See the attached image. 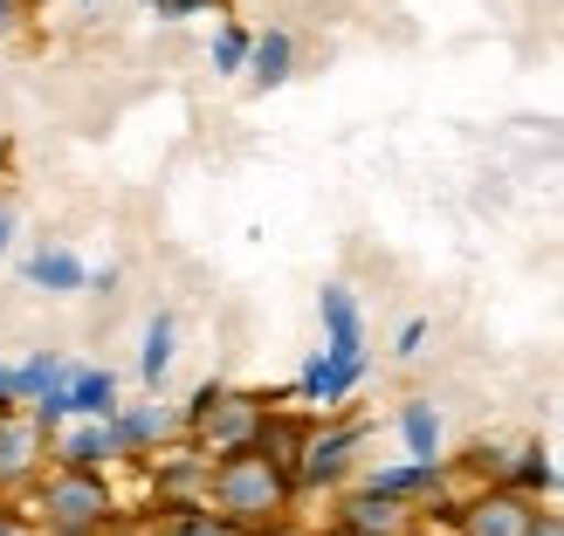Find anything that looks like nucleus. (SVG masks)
<instances>
[{
    "instance_id": "nucleus-1",
    "label": "nucleus",
    "mask_w": 564,
    "mask_h": 536,
    "mask_svg": "<svg viewBox=\"0 0 564 536\" xmlns=\"http://www.w3.org/2000/svg\"><path fill=\"white\" fill-rule=\"evenodd\" d=\"M207 510L241 529V536H290V510H296V474L269 461L262 447L220 455L207 468Z\"/></svg>"
},
{
    "instance_id": "nucleus-2",
    "label": "nucleus",
    "mask_w": 564,
    "mask_h": 536,
    "mask_svg": "<svg viewBox=\"0 0 564 536\" xmlns=\"http://www.w3.org/2000/svg\"><path fill=\"white\" fill-rule=\"evenodd\" d=\"M104 529H118L110 474L42 468V482H35V536H104Z\"/></svg>"
},
{
    "instance_id": "nucleus-3",
    "label": "nucleus",
    "mask_w": 564,
    "mask_h": 536,
    "mask_svg": "<svg viewBox=\"0 0 564 536\" xmlns=\"http://www.w3.org/2000/svg\"><path fill=\"white\" fill-rule=\"evenodd\" d=\"M269 400H256V392H228V385H200V400L186 406V440L200 447L207 461H220V455H241V447H256L262 440V427H269Z\"/></svg>"
},
{
    "instance_id": "nucleus-4",
    "label": "nucleus",
    "mask_w": 564,
    "mask_h": 536,
    "mask_svg": "<svg viewBox=\"0 0 564 536\" xmlns=\"http://www.w3.org/2000/svg\"><path fill=\"white\" fill-rule=\"evenodd\" d=\"M538 510L544 502H530L502 482H482L475 495H462L455 510H447V523H455V536H530L538 529Z\"/></svg>"
},
{
    "instance_id": "nucleus-5",
    "label": "nucleus",
    "mask_w": 564,
    "mask_h": 536,
    "mask_svg": "<svg viewBox=\"0 0 564 536\" xmlns=\"http://www.w3.org/2000/svg\"><path fill=\"white\" fill-rule=\"evenodd\" d=\"M358 447H365V427H351V419H330V427H310L303 440V455H296V495H317V489H337L351 474L358 461Z\"/></svg>"
},
{
    "instance_id": "nucleus-6",
    "label": "nucleus",
    "mask_w": 564,
    "mask_h": 536,
    "mask_svg": "<svg viewBox=\"0 0 564 536\" xmlns=\"http://www.w3.org/2000/svg\"><path fill=\"white\" fill-rule=\"evenodd\" d=\"M42 468H48V434L28 413H0V502L42 482Z\"/></svg>"
},
{
    "instance_id": "nucleus-7",
    "label": "nucleus",
    "mask_w": 564,
    "mask_h": 536,
    "mask_svg": "<svg viewBox=\"0 0 564 536\" xmlns=\"http://www.w3.org/2000/svg\"><path fill=\"white\" fill-rule=\"evenodd\" d=\"M330 523L358 529V536H420V510H406V502H392V495H372V489H351Z\"/></svg>"
},
{
    "instance_id": "nucleus-8",
    "label": "nucleus",
    "mask_w": 564,
    "mask_h": 536,
    "mask_svg": "<svg viewBox=\"0 0 564 536\" xmlns=\"http://www.w3.org/2000/svg\"><path fill=\"white\" fill-rule=\"evenodd\" d=\"M207 455L200 447H186V455H152V495H159V516L165 510H193V502H207Z\"/></svg>"
},
{
    "instance_id": "nucleus-9",
    "label": "nucleus",
    "mask_w": 564,
    "mask_h": 536,
    "mask_svg": "<svg viewBox=\"0 0 564 536\" xmlns=\"http://www.w3.org/2000/svg\"><path fill=\"white\" fill-rule=\"evenodd\" d=\"M358 489L392 495V502H406V510L434 516V495L447 489V468H441V461H406V468H379V474H365Z\"/></svg>"
},
{
    "instance_id": "nucleus-10",
    "label": "nucleus",
    "mask_w": 564,
    "mask_h": 536,
    "mask_svg": "<svg viewBox=\"0 0 564 536\" xmlns=\"http://www.w3.org/2000/svg\"><path fill=\"white\" fill-rule=\"evenodd\" d=\"M48 461H55V468L104 474L110 461H118V447H110V427H104V419H69V427H55V440H48Z\"/></svg>"
},
{
    "instance_id": "nucleus-11",
    "label": "nucleus",
    "mask_w": 564,
    "mask_h": 536,
    "mask_svg": "<svg viewBox=\"0 0 564 536\" xmlns=\"http://www.w3.org/2000/svg\"><path fill=\"white\" fill-rule=\"evenodd\" d=\"M104 427H110V447H118V461H131V455H138V461H152L173 419H165L159 406H118V413L104 419Z\"/></svg>"
},
{
    "instance_id": "nucleus-12",
    "label": "nucleus",
    "mask_w": 564,
    "mask_h": 536,
    "mask_svg": "<svg viewBox=\"0 0 564 536\" xmlns=\"http://www.w3.org/2000/svg\"><path fill=\"white\" fill-rule=\"evenodd\" d=\"M63 406H69V419H110V413H118V379L97 372V364H69Z\"/></svg>"
},
{
    "instance_id": "nucleus-13",
    "label": "nucleus",
    "mask_w": 564,
    "mask_h": 536,
    "mask_svg": "<svg viewBox=\"0 0 564 536\" xmlns=\"http://www.w3.org/2000/svg\"><path fill=\"white\" fill-rule=\"evenodd\" d=\"M63 379H69V364L55 358V351H28V358L14 364V406L28 413V406H35V400H48V392L63 385Z\"/></svg>"
},
{
    "instance_id": "nucleus-14",
    "label": "nucleus",
    "mask_w": 564,
    "mask_h": 536,
    "mask_svg": "<svg viewBox=\"0 0 564 536\" xmlns=\"http://www.w3.org/2000/svg\"><path fill=\"white\" fill-rule=\"evenodd\" d=\"M502 489H517V495H530V502H544V489H557V468H551V455L538 440H523L517 455H510V468H502Z\"/></svg>"
},
{
    "instance_id": "nucleus-15",
    "label": "nucleus",
    "mask_w": 564,
    "mask_h": 536,
    "mask_svg": "<svg viewBox=\"0 0 564 536\" xmlns=\"http://www.w3.org/2000/svg\"><path fill=\"white\" fill-rule=\"evenodd\" d=\"M290 69H296V42L282 35V28L256 35V48H248V76H256V90H275V83H290Z\"/></svg>"
},
{
    "instance_id": "nucleus-16",
    "label": "nucleus",
    "mask_w": 564,
    "mask_h": 536,
    "mask_svg": "<svg viewBox=\"0 0 564 536\" xmlns=\"http://www.w3.org/2000/svg\"><path fill=\"white\" fill-rule=\"evenodd\" d=\"M35 289H55V296H69V289H83L90 282V269H83L69 248H42V255H28V269H21Z\"/></svg>"
},
{
    "instance_id": "nucleus-17",
    "label": "nucleus",
    "mask_w": 564,
    "mask_h": 536,
    "mask_svg": "<svg viewBox=\"0 0 564 536\" xmlns=\"http://www.w3.org/2000/svg\"><path fill=\"white\" fill-rule=\"evenodd\" d=\"M400 440H406V461H441V413L427 400H406L400 406Z\"/></svg>"
},
{
    "instance_id": "nucleus-18",
    "label": "nucleus",
    "mask_w": 564,
    "mask_h": 536,
    "mask_svg": "<svg viewBox=\"0 0 564 536\" xmlns=\"http://www.w3.org/2000/svg\"><path fill=\"white\" fill-rule=\"evenodd\" d=\"M173 337H180V324L159 309V317L145 324V351H138V379H145V385H159L165 372H173Z\"/></svg>"
},
{
    "instance_id": "nucleus-19",
    "label": "nucleus",
    "mask_w": 564,
    "mask_h": 536,
    "mask_svg": "<svg viewBox=\"0 0 564 536\" xmlns=\"http://www.w3.org/2000/svg\"><path fill=\"white\" fill-rule=\"evenodd\" d=\"M152 536H241V529H228V523L207 510V502H193V510H165Z\"/></svg>"
},
{
    "instance_id": "nucleus-20",
    "label": "nucleus",
    "mask_w": 564,
    "mask_h": 536,
    "mask_svg": "<svg viewBox=\"0 0 564 536\" xmlns=\"http://www.w3.org/2000/svg\"><path fill=\"white\" fill-rule=\"evenodd\" d=\"M248 48H256V42H248V28H220V35H214V69L220 76H241L248 69Z\"/></svg>"
},
{
    "instance_id": "nucleus-21",
    "label": "nucleus",
    "mask_w": 564,
    "mask_h": 536,
    "mask_svg": "<svg viewBox=\"0 0 564 536\" xmlns=\"http://www.w3.org/2000/svg\"><path fill=\"white\" fill-rule=\"evenodd\" d=\"M420 344H427V324H420V317H413V324H400V358H413Z\"/></svg>"
},
{
    "instance_id": "nucleus-22",
    "label": "nucleus",
    "mask_w": 564,
    "mask_h": 536,
    "mask_svg": "<svg viewBox=\"0 0 564 536\" xmlns=\"http://www.w3.org/2000/svg\"><path fill=\"white\" fill-rule=\"evenodd\" d=\"M0 536H35V523H21L8 502H0Z\"/></svg>"
},
{
    "instance_id": "nucleus-23",
    "label": "nucleus",
    "mask_w": 564,
    "mask_h": 536,
    "mask_svg": "<svg viewBox=\"0 0 564 536\" xmlns=\"http://www.w3.org/2000/svg\"><path fill=\"white\" fill-rule=\"evenodd\" d=\"M0 413H21L14 406V364H0Z\"/></svg>"
},
{
    "instance_id": "nucleus-24",
    "label": "nucleus",
    "mask_w": 564,
    "mask_h": 536,
    "mask_svg": "<svg viewBox=\"0 0 564 536\" xmlns=\"http://www.w3.org/2000/svg\"><path fill=\"white\" fill-rule=\"evenodd\" d=\"M530 536H564V516L557 510H538V529H530Z\"/></svg>"
},
{
    "instance_id": "nucleus-25",
    "label": "nucleus",
    "mask_w": 564,
    "mask_h": 536,
    "mask_svg": "<svg viewBox=\"0 0 564 536\" xmlns=\"http://www.w3.org/2000/svg\"><path fill=\"white\" fill-rule=\"evenodd\" d=\"M8 241H14V214L0 207V255H8Z\"/></svg>"
},
{
    "instance_id": "nucleus-26",
    "label": "nucleus",
    "mask_w": 564,
    "mask_h": 536,
    "mask_svg": "<svg viewBox=\"0 0 564 536\" xmlns=\"http://www.w3.org/2000/svg\"><path fill=\"white\" fill-rule=\"evenodd\" d=\"M324 536H358V529H337V523H330V529H324Z\"/></svg>"
},
{
    "instance_id": "nucleus-27",
    "label": "nucleus",
    "mask_w": 564,
    "mask_h": 536,
    "mask_svg": "<svg viewBox=\"0 0 564 536\" xmlns=\"http://www.w3.org/2000/svg\"><path fill=\"white\" fill-rule=\"evenodd\" d=\"M152 8H159V14H165V8H173V0H152Z\"/></svg>"
},
{
    "instance_id": "nucleus-28",
    "label": "nucleus",
    "mask_w": 564,
    "mask_h": 536,
    "mask_svg": "<svg viewBox=\"0 0 564 536\" xmlns=\"http://www.w3.org/2000/svg\"><path fill=\"white\" fill-rule=\"evenodd\" d=\"M557 482H564V468H557Z\"/></svg>"
},
{
    "instance_id": "nucleus-29",
    "label": "nucleus",
    "mask_w": 564,
    "mask_h": 536,
    "mask_svg": "<svg viewBox=\"0 0 564 536\" xmlns=\"http://www.w3.org/2000/svg\"><path fill=\"white\" fill-rule=\"evenodd\" d=\"M290 536H296V529H290Z\"/></svg>"
}]
</instances>
